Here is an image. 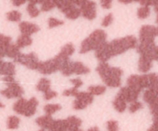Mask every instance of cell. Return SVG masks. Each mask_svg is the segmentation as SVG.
I'll use <instances>...</instances> for the list:
<instances>
[{"instance_id": "obj_1", "label": "cell", "mask_w": 158, "mask_h": 131, "mask_svg": "<svg viewBox=\"0 0 158 131\" xmlns=\"http://www.w3.org/2000/svg\"><path fill=\"white\" fill-rule=\"evenodd\" d=\"M97 71L103 81L110 87H118L121 85L123 70L118 67H112L106 63H100Z\"/></svg>"}, {"instance_id": "obj_2", "label": "cell", "mask_w": 158, "mask_h": 131, "mask_svg": "<svg viewBox=\"0 0 158 131\" xmlns=\"http://www.w3.org/2000/svg\"><path fill=\"white\" fill-rule=\"evenodd\" d=\"M137 39L134 35H127L123 38L113 40L111 43H108L111 57L123 53L130 49L135 48L137 46Z\"/></svg>"}, {"instance_id": "obj_3", "label": "cell", "mask_w": 158, "mask_h": 131, "mask_svg": "<svg viewBox=\"0 0 158 131\" xmlns=\"http://www.w3.org/2000/svg\"><path fill=\"white\" fill-rule=\"evenodd\" d=\"M106 42V34L102 29H97L85 39L81 43L80 53H86L91 50H96L103 43Z\"/></svg>"}, {"instance_id": "obj_4", "label": "cell", "mask_w": 158, "mask_h": 131, "mask_svg": "<svg viewBox=\"0 0 158 131\" xmlns=\"http://www.w3.org/2000/svg\"><path fill=\"white\" fill-rule=\"evenodd\" d=\"M68 61H69V59H63V57H61L58 54L56 56L51 59L45 62H40L37 69L41 73L48 75V74H51L57 70H61L63 69V66Z\"/></svg>"}, {"instance_id": "obj_5", "label": "cell", "mask_w": 158, "mask_h": 131, "mask_svg": "<svg viewBox=\"0 0 158 131\" xmlns=\"http://www.w3.org/2000/svg\"><path fill=\"white\" fill-rule=\"evenodd\" d=\"M54 2H55L56 6H57L65 14L66 18H69V19H76L81 14L80 9L74 6L73 1L55 0Z\"/></svg>"}, {"instance_id": "obj_6", "label": "cell", "mask_w": 158, "mask_h": 131, "mask_svg": "<svg viewBox=\"0 0 158 131\" xmlns=\"http://www.w3.org/2000/svg\"><path fill=\"white\" fill-rule=\"evenodd\" d=\"M61 71L63 75L69 76L73 73H76L77 75L87 74L90 72V69L87 66H84L81 62H70L69 60L63 66Z\"/></svg>"}, {"instance_id": "obj_7", "label": "cell", "mask_w": 158, "mask_h": 131, "mask_svg": "<svg viewBox=\"0 0 158 131\" xmlns=\"http://www.w3.org/2000/svg\"><path fill=\"white\" fill-rule=\"evenodd\" d=\"M80 6V9L84 18L93 20L97 16V5L92 1H73Z\"/></svg>"}, {"instance_id": "obj_8", "label": "cell", "mask_w": 158, "mask_h": 131, "mask_svg": "<svg viewBox=\"0 0 158 131\" xmlns=\"http://www.w3.org/2000/svg\"><path fill=\"white\" fill-rule=\"evenodd\" d=\"M157 36V27L150 25L143 26L140 31V41L143 44L154 43V38Z\"/></svg>"}, {"instance_id": "obj_9", "label": "cell", "mask_w": 158, "mask_h": 131, "mask_svg": "<svg viewBox=\"0 0 158 131\" xmlns=\"http://www.w3.org/2000/svg\"><path fill=\"white\" fill-rule=\"evenodd\" d=\"M15 61L24 65L30 69H37L39 63H40L38 57L34 52H30L28 54H20L17 58L15 59Z\"/></svg>"}, {"instance_id": "obj_10", "label": "cell", "mask_w": 158, "mask_h": 131, "mask_svg": "<svg viewBox=\"0 0 158 131\" xmlns=\"http://www.w3.org/2000/svg\"><path fill=\"white\" fill-rule=\"evenodd\" d=\"M75 97L76 100L73 103V108L75 109H85L94 100V96L89 92H78Z\"/></svg>"}, {"instance_id": "obj_11", "label": "cell", "mask_w": 158, "mask_h": 131, "mask_svg": "<svg viewBox=\"0 0 158 131\" xmlns=\"http://www.w3.org/2000/svg\"><path fill=\"white\" fill-rule=\"evenodd\" d=\"M8 87L6 89L1 91V94L6 96V98H15V97H21L24 93V90L23 88L17 83H7Z\"/></svg>"}, {"instance_id": "obj_12", "label": "cell", "mask_w": 158, "mask_h": 131, "mask_svg": "<svg viewBox=\"0 0 158 131\" xmlns=\"http://www.w3.org/2000/svg\"><path fill=\"white\" fill-rule=\"evenodd\" d=\"M139 94H140L139 92L133 90V89H130L129 87L127 86V87L122 88L117 96L123 99L126 103H127V102L128 103H133V102H135L137 100Z\"/></svg>"}, {"instance_id": "obj_13", "label": "cell", "mask_w": 158, "mask_h": 131, "mask_svg": "<svg viewBox=\"0 0 158 131\" xmlns=\"http://www.w3.org/2000/svg\"><path fill=\"white\" fill-rule=\"evenodd\" d=\"M95 55L101 63H106L108 59L111 58L110 52L108 43H104L99 46L95 50Z\"/></svg>"}, {"instance_id": "obj_14", "label": "cell", "mask_w": 158, "mask_h": 131, "mask_svg": "<svg viewBox=\"0 0 158 131\" xmlns=\"http://www.w3.org/2000/svg\"><path fill=\"white\" fill-rule=\"evenodd\" d=\"M19 29L22 34L30 35L40 31V27L34 23L29 22H22L19 24Z\"/></svg>"}, {"instance_id": "obj_15", "label": "cell", "mask_w": 158, "mask_h": 131, "mask_svg": "<svg viewBox=\"0 0 158 131\" xmlns=\"http://www.w3.org/2000/svg\"><path fill=\"white\" fill-rule=\"evenodd\" d=\"M15 74V66L9 62H3L0 59V75H4L6 76H13Z\"/></svg>"}, {"instance_id": "obj_16", "label": "cell", "mask_w": 158, "mask_h": 131, "mask_svg": "<svg viewBox=\"0 0 158 131\" xmlns=\"http://www.w3.org/2000/svg\"><path fill=\"white\" fill-rule=\"evenodd\" d=\"M127 87L133 89V90H135L137 92H140V91L143 89V88L141 86V83H140V76H131L127 80Z\"/></svg>"}, {"instance_id": "obj_17", "label": "cell", "mask_w": 158, "mask_h": 131, "mask_svg": "<svg viewBox=\"0 0 158 131\" xmlns=\"http://www.w3.org/2000/svg\"><path fill=\"white\" fill-rule=\"evenodd\" d=\"M69 123L67 120H53L50 127L48 129L49 131H68Z\"/></svg>"}, {"instance_id": "obj_18", "label": "cell", "mask_w": 158, "mask_h": 131, "mask_svg": "<svg viewBox=\"0 0 158 131\" xmlns=\"http://www.w3.org/2000/svg\"><path fill=\"white\" fill-rule=\"evenodd\" d=\"M152 61L151 59L149 57L145 56V55H141L140 57L138 63V69L139 71L142 72H147L151 69L152 67Z\"/></svg>"}, {"instance_id": "obj_19", "label": "cell", "mask_w": 158, "mask_h": 131, "mask_svg": "<svg viewBox=\"0 0 158 131\" xmlns=\"http://www.w3.org/2000/svg\"><path fill=\"white\" fill-rule=\"evenodd\" d=\"M37 106H38V100L35 99V97H32L26 103V110H25L24 116L29 117L34 115L35 111H36Z\"/></svg>"}, {"instance_id": "obj_20", "label": "cell", "mask_w": 158, "mask_h": 131, "mask_svg": "<svg viewBox=\"0 0 158 131\" xmlns=\"http://www.w3.org/2000/svg\"><path fill=\"white\" fill-rule=\"evenodd\" d=\"M53 119L51 116L49 115H45L43 116V117H40L35 120V123L42 127V129H49L50 127L51 124L53 122Z\"/></svg>"}, {"instance_id": "obj_21", "label": "cell", "mask_w": 158, "mask_h": 131, "mask_svg": "<svg viewBox=\"0 0 158 131\" xmlns=\"http://www.w3.org/2000/svg\"><path fill=\"white\" fill-rule=\"evenodd\" d=\"M20 54H21V52H19V48L16 45L9 44L6 47V55H7L9 58H12L15 59Z\"/></svg>"}, {"instance_id": "obj_22", "label": "cell", "mask_w": 158, "mask_h": 131, "mask_svg": "<svg viewBox=\"0 0 158 131\" xmlns=\"http://www.w3.org/2000/svg\"><path fill=\"white\" fill-rule=\"evenodd\" d=\"M26 103H27V100H25L23 98H20L18 101H16L15 103L13 106V110L15 113L19 114H21V115H24L25 110H26Z\"/></svg>"}, {"instance_id": "obj_23", "label": "cell", "mask_w": 158, "mask_h": 131, "mask_svg": "<svg viewBox=\"0 0 158 131\" xmlns=\"http://www.w3.org/2000/svg\"><path fill=\"white\" fill-rule=\"evenodd\" d=\"M32 39H31L30 35H25V34H22L20 36H19L18 39L16 41V46L19 48L25 47V46H28L29 45L32 44Z\"/></svg>"}, {"instance_id": "obj_24", "label": "cell", "mask_w": 158, "mask_h": 131, "mask_svg": "<svg viewBox=\"0 0 158 131\" xmlns=\"http://www.w3.org/2000/svg\"><path fill=\"white\" fill-rule=\"evenodd\" d=\"M36 89L39 91H41V92L46 93L49 91L51 90L50 89V81H49L48 79L46 78H42L40 80V82L38 83L36 86Z\"/></svg>"}, {"instance_id": "obj_25", "label": "cell", "mask_w": 158, "mask_h": 131, "mask_svg": "<svg viewBox=\"0 0 158 131\" xmlns=\"http://www.w3.org/2000/svg\"><path fill=\"white\" fill-rule=\"evenodd\" d=\"M74 51H75V48H74L73 45L72 43H67L62 48L61 51L59 54L64 58L69 59V57L73 54Z\"/></svg>"}, {"instance_id": "obj_26", "label": "cell", "mask_w": 158, "mask_h": 131, "mask_svg": "<svg viewBox=\"0 0 158 131\" xmlns=\"http://www.w3.org/2000/svg\"><path fill=\"white\" fill-rule=\"evenodd\" d=\"M113 104H114V106L116 109V110L118 111L119 113L124 112L125 109H127V103L123 99L119 97L118 96H116L115 100L113 102Z\"/></svg>"}, {"instance_id": "obj_27", "label": "cell", "mask_w": 158, "mask_h": 131, "mask_svg": "<svg viewBox=\"0 0 158 131\" xmlns=\"http://www.w3.org/2000/svg\"><path fill=\"white\" fill-rule=\"evenodd\" d=\"M20 120L16 116H10L7 120V128L9 129H15L19 127Z\"/></svg>"}, {"instance_id": "obj_28", "label": "cell", "mask_w": 158, "mask_h": 131, "mask_svg": "<svg viewBox=\"0 0 158 131\" xmlns=\"http://www.w3.org/2000/svg\"><path fill=\"white\" fill-rule=\"evenodd\" d=\"M157 97V96L156 95L154 92L150 90V89H147L144 92V93H143V100H144L146 103H148L149 105H151V103H154V100H155Z\"/></svg>"}, {"instance_id": "obj_29", "label": "cell", "mask_w": 158, "mask_h": 131, "mask_svg": "<svg viewBox=\"0 0 158 131\" xmlns=\"http://www.w3.org/2000/svg\"><path fill=\"white\" fill-rule=\"evenodd\" d=\"M61 109V106L60 104H47L44 106V111L46 115L51 116L55 113L56 111Z\"/></svg>"}, {"instance_id": "obj_30", "label": "cell", "mask_w": 158, "mask_h": 131, "mask_svg": "<svg viewBox=\"0 0 158 131\" xmlns=\"http://www.w3.org/2000/svg\"><path fill=\"white\" fill-rule=\"evenodd\" d=\"M106 90L104 86H91L88 88V92L91 95H101Z\"/></svg>"}, {"instance_id": "obj_31", "label": "cell", "mask_w": 158, "mask_h": 131, "mask_svg": "<svg viewBox=\"0 0 158 131\" xmlns=\"http://www.w3.org/2000/svg\"><path fill=\"white\" fill-rule=\"evenodd\" d=\"M6 18L8 20L12 22H19L22 18V14L16 10L11 11L6 14Z\"/></svg>"}, {"instance_id": "obj_32", "label": "cell", "mask_w": 158, "mask_h": 131, "mask_svg": "<svg viewBox=\"0 0 158 131\" xmlns=\"http://www.w3.org/2000/svg\"><path fill=\"white\" fill-rule=\"evenodd\" d=\"M150 13H151V10L150 8L148 6H143L141 8H139L137 10V16L140 19H143L149 16Z\"/></svg>"}, {"instance_id": "obj_33", "label": "cell", "mask_w": 158, "mask_h": 131, "mask_svg": "<svg viewBox=\"0 0 158 131\" xmlns=\"http://www.w3.org/2000/svg\"><path fill=\"white\" fill-rule=\"evenodd\" d=\"M27 12L28 13H29V15H30L31 17H32V18H33V17L38 16L40 13V10L35 7V4L30 2H29V3L27 6Z\"/></svg>"}, {"instance_id": "obj_34", "label": "cell", "mask_w": 158, "mask_h": 131, "mask_svg": "<svg viewBox=\"0 0 158 131\" xmlns=\"http://www.w3.org/2000/svg\"><path fill=\"white\" fill-rule=\"evenodd\" d=\"M56 6L54 1H50V0H46V1H43L41 6V10L43 12H47L50 11L51 9H54Z\"/></svg>"}, {"instance_id": "obj_35", "label": "cell", "mask_w": 158, "mask_h": 131, "mask_svg": "<svg viewBox=\"0 0 158 131\" xmlns=\"http://www.w3.org/2000/svg\"><path fill=\"white\" fill-rule=\"evenodd\" d=\"M106 128L108 131H119L118 123L116 120H109L106 123Z\"/></svg>"}, {"instance_id": "obj_36", "label": "cell", "mask_w": 158, "mask_h": 131, "mask_svg": "<svg viewBox=\"0 0 158 131\" xmlns=\"http://www.w3.org/2000/svg\"><path fill=\"white\" fill-rule=\"evenodd\" d=\"M142 107H143V104H142L140 102L135 101V102H133V103H131V106H130V107H129V110H130V112L132 113H134L137 112V110H139L140 109H141Z\"/></svg>"}, {"instance_id": "obj_37", "label": "cell", "mask_w": 158, "mask_h": 131, "mask_svg": "<svg viewBox=\"0 0 158 131\" xmlns=\"http://www.w3.org/2000/svg\"><path fill=\"white\" fill-rule=\"evenodd\" d=\"M48 23H49V28H54L56 27V26H61V25H63L64 22L61 21V20H59L56 18H49V21H48Z\"/></svg>"}, {"instance_id": "obj_38", "label": "cell", "mask_w": 158, "mask_h": 131, "mask_svg": "<svg viewBox=\"0 0 158 131\" xmlns=\"http://www.w3.org/2000/svg\"><path fill=\"white\" fill-rule=\"evenodd\" d=\"M114 21V16H113L112 13H109L108 15H106L105 16V18H103V22H102V26L103 27H107L109 26L111 23Z\"/></svg>"}, {"instance_id": "obj_39", "label": "cell", "mask_w": 158, "mask_h": 131, "mask_svg": "<svg viewBox=\"0 0 158 131\" xmlns=\"http://www.w3.org/2000/svg\"><path fill=\"white\" fill-rule=\"evenodd\" d=\"M78 89L77 88L73 87V88H71L69 89H66L64 90V92H63V96H75L76 94L78 92Z\"/></svg>"}, {"instance_id": "obj_40", "label": "cell", "mask_w": 158, "mask_h": 131, "mask_svg": "<svg viewBox=\"0 0 158 131\" xmlns=\"http://www.w3.org/2000/svg\"><path fill=\"white\" fill-rule=\"evenodd\" d=\"M57 96V92H55V91L50 90L48 92L44 94V99L46 100H49L51 99H52L53 97H56Z\"/></svg>"}, {"instance_id": "obj_41", "label": "cell", "mask_w": 158, "mask_h": 131, "mask_svg": "<svg viewBox=\"0 0 158 131\" xmlns=\"http://www.w3.org/2000/svg\"><path fill=\"white\" fill-rule=\"evenodd\" d=\"M100 3H101V6L103 9H109L112 6V1L111 0H102Z\"/></svg>"}, {"instance_id": "obj_42", "label": "cell", "mask_w": 158, "mask_h": 131, "mask_svg": "<svg viewBox=\"0 0 158 131\" xmlns=\"http://www.w3.org/2000/svg\"><path fill=\"white\" fill-rule=\"evenodd\" d=\"M70 82L73 83V84H74V87L77 88V89H78L79 87H80V86H82V84H83V81L79 78L71 79Z\"/></svg>"}, {"instance_id": "obj_43", "label": "cell", "mask_w": 158, "mask_h": 131, "mask_svg": "<svg viewBox=\"0 0 158 131\" xmlns=\"http://www.w3.org/2000/svg\"><path fill=\"white\" fill-rule=\"evenodd\" d=\"M139 2L143 6H148V7H149V6L154 5V1H152V0H141V1H139Z\"/></svg>"}, {"instance_id": "obj_44", "label": "cell", "mask_w": 158, "mask_h": 131, "mask_svg": "<svg viewBox=\"0 0 158 131\" xmlns=\"http://www.w3.org/2000/svg\"><path fill=\"white\" fill-rule=\"evenodd\" d=\"M3 81L6 82L7 83H14L15 82V80H14L13 76H5L4 78L2 79Z\"/></svg>"}, {"instance_id": "obj_45", "label": "cell", "mask_w": 158, "mask_h": 131, "mask_svg": "<svg viewBox=\"0 0 158 131\" xmlns=\"http://www.w3.org/2000/svg\"><path fill=\"white\" fill-rule=\"evenodd\" d=\"M25 2H26V0H14V1H12V4L15 6H19L24 4Z\"/></svg>"}, {"instance_id": "obj_46", "label": "cell", "mask_w": 158, "mask_h": 131, "mask_svg": "<svg viewBox=\"0 0 158 131\" xmlns=\"http://www.w3.org/2000/svg\"><path fill=\"white\" fill-rule=\"evenodd\" d=\"M154 60H157L158 61V46H155V48H154Z\"/></svg>"}, {"instance_id": "obj_47", "label": "cell", "mask_w": 158, "mask_h": 131, "mask_svg": "<svg viewBox=\"0 0 158 131\" xmlns=\"http://www.w3.org/2000/svg\"><path fill=\"white\" fill-rule=\"evenodd\" d=\"M154 10H155V12H157V15H158V0L157 1H154Z\"/></svg>"}, {"instance_id": "obj_48", "label": "cell", "mask_w": 158, "mask_h": 131, "mask_svg": "<svg viewBox=\"0 0 158 131\" xmlns=\"http://www.w3.org/2000/svg\"><path fill=\"white\" fill-rule=\"evenodd\" d=\"M87 131H100V130L99 129V128L97 127V126H94V127L89 128Z\"/></svg>"}, {"instance_id": "obj_49", "label": "cell", "mask_w": 158, "mask_h": 131, "mask_svg": "<svg viewBox=\"0 0 158 131\" xmlns=\"http://www.w3.org/2000/svg\"><path fill=\"white\" fill-rule=\"evenodd\" d=\"M132 0H120V2L122 3H126V4H128V3L132 2Z\"/></svg>"}, {"instance_id": "obj_50", "label": "cell", "mask_w": 158, "mask_h": 131, "mask_svg": "<svg viewBox=\"0 0 158 131\" xmlns=\"http://www.w3.org/2000/svg\"><path fill=\"white\" fill-rule=\"evenodd\" d=\"M0 107H1V108H3V107H5V106H4V105L2 104V103H1V102H0Z\"/></svg>"}, {"instance_id": "obj_51", "label": "cell", "mask_w": 158, "mask_h": 131, "mask_svg": "<svg viewBox=\"0 0 158 131\" xmlns=\"http://www.w3.org/2000/svg\"><path fill=\"white\" fill-rule=\"evenodd\" d=\"M157 35H158V26L157 27Z\"/></svg>"}, {"instance_id": "obj_52", "label": "cell", "mask_w": 158, "mask_h": 131, "mask_svg": "<svg viewBox=\"0 0 158 131\" xmlns=\"http://www.w3.org/2000/svg\"><path fill=\"white\" fill-rule=\"evenodd\" d=\"M39 131H45V130L43 129H40V130H39Z\"/></svg>"}, {"instance_id": "obj_53", "label": "cell", "mask_w": 158, "mask_h": 131, "mask_svg": "<svg viewBox=\"0 0 158 131\" xmlns=\"http://www.w3.org/2000/svg\"><path fill=\"white\" fill-rule=\"evenodd\" d=\"M157 23H158V15H157Z\"/></svg>"}]
</instances>
